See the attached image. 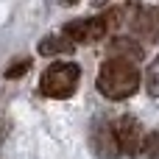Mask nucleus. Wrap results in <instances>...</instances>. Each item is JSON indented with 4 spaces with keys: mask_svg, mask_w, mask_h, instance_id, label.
Masks as SVG:
<instances>
[{
    "mask_svg": "<svg viewBox=\"0 0 159 159\" xmlns=\"http://www.w3.org/2000/svg\"><path fill=\"white\" fill-rule=\"evenodd\" d=\"M140 8L143 6H134V3H129V6H115L109 14H106V20H109V28L112 31H134V22H137V17H140Z\"/></svg>",
    "mask_w": 159,
    "mask_h": 159,
    "instance_id": "6",
    "label": "nucleus"
},
{
    "mask_svg": "<svg viewBox=\"0 0 159 159\" xmlns=\"http://www.w3.org/2000/svg\"><path fill=\"white\" fill-rule=\"evenodd\" d=\"M109 59H126V61L137 64L143 59V48H140V42H134L129 36H117L109 42Z\"/></svg>",
    "mask_w": 159,
    "mask_h": 159,
    "instance_id": "8",
    "label": "nucleus"
},
{
    "mask_svg": "<svg viewBox=\"0 0 159 159\" xmlns=\"http://www.w3.org/2000/svg\"><path fill=\"white\" fill-rule=\"evenodd\" d=\"M145 92L151 98H159V59H154L151 67L145 70Z\"/></svg>",
    "mask_w": 159,
    "mask_h": 159,
    "instance_id": "10",
    "label": "nucleus"
},
{
    "mask_svg": "<svg viewBox=\"0 0 159 159\" xmlns=\"http://www.w3.org/2000/svg\"><path fill=\"white\" fill-rule=\"evenodd\" d=\"M81 81V67L73 61H56L50 64L42 78H39V95L42 98H53V101H64L78 89Z\"/></svg>",
    "mask_w": 159,
    "mask_h": 159,
    "instance_id": "2",
    "label": "nucleus"
},
{
    "mask_svg": "<svg viewBox=\"0 0 159 159\" xmlns=\"http://www.w3.org/2000/svg\"><path fill=\"white\" fill-rule=\"evenodd\" d=\"M143 154H145L148 159H159V131H151V134H145Z\"/></svg>",
    "mask_w": 159,
    "mask_h": 159,
    "instance_id": "11",
    "label": "nucleus"
},
{
    "mask_svg": "<svg viewBox=\"0 0 159 159\" xmlns=\"http://www.w3.org/2000/svg\"><path fill=\"white\" fill-rule=\"evenodd\" d=\"M98 92L106 95L109 101H126L140 89V73L134 61L126 59H106L98 73Z\"/></svg>",
    "mask_w": 159,
    "mask_h": 159,
    "instance_id": "1",
    "label": "nucleus"
},
{
    "mask_svg": "<svg viewBox=\"0 0 159 159\" xmlns=\"http://www.w3.org/2000/svg\"><path fill=\"white\" fill-rule=\"evenodd\" d=\"M109 31H112V28H109L106 14L87 17V20H73V22L64 25V34H67L75 45H95V42H101Z\"/></svg>",
    "mask_w": 159,
    "mask_h": 159,
    "instance_id": "3",
    "label": "nucleus"
},
{
    "mask_svg": "<svg viewBox=\"0 0 159 159\" xmlns=\"http://www.w3.org/2000/svg\"><path fill=\"white\" fill-rule=\"evenodd\" d=\"M92 148L95 154L103 159H115L120 157V145H117V134H115V123L98 120L92 126Z\"/></svg>",
    "mask_w": 159,
    "mask_h": 159,
    "instance_id": "5",
    "label": "nucleus"
},
{
    "mask_svg": "<svg viewBox=\"0 0 159 159\" xmlns=\"http://www.w3.org/2000/svg\"><path fill=\"white\" fill-rule=\"evenodd\" d=\"M73 48H75V42L61 31V34H50V36H45L42 42H39V56H61V53H73Z\"/></svg>",
    "mask_w": 159,
    "mask_h": 159,
    "instance_id": "9",
    "label": "nucleus"
},
{
    "mask_svg": "<svg viewBox=\"0 0 159 159\" xmlns=\"http://www.w3.org/2000/svg\"><path fill=\"white\" fill-rule=\"evenodd\" d=\"M115 134H117V145H120L123 157H137L143 151V145H145L143 126L134 117H129V115H123V117L115 120Z\"/></svg>",
    "mask_w": 159,
    "mask_h": 159,
    "instance_id": "4",
    "label": "nucleus"
},
{
    "mask_svg": "<svg viewBox=\"0 0 159 159\" xmlns=\"http://www.w3.org/2000/svg\"><path fill=\"white\" fill-rule=\"evenodd\" d=\"M134 31L140 34V39L145 42H157L159 39V8H140V17L134 22Z\"/></svg>",
    "mask_w": 159,
    "mask_h": 159,
    "instance_id": "7",
    "label": "nucleus"
},
{
    "mask_svg": "<svg viewBox=\"0 0 159 159\" xmlns=\"http://www.w3.org/2000/svg\"><path fill=\"white\" fill-rule=\"evenodd\" d=\"M28 70H31V59H20V61H14V64L6 70V78H8V81H14V78H22Z\"/></svg>",
    "mask_w": 159,
    "mask_h": 159,
    "instance_id": "12",
    "label": "nucleus"
}]
</instances>
